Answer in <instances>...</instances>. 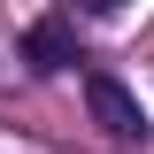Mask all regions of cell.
Returning a JSON list of instances; mask_svg holds the SVG:
<instances>
[{"label": "cell", "instance_id": "1", "mask_svg": "<svg viewBox=\"0 0 154 154\" xmlns=\"http://www.w3.org/2000/svg\"><path fill=\"white\" fill-rule=\"evenodd\" d=\"M85 108H93V123L116 139V146H146V108H139V93H131V85H116L108 69L85 77Z\"/></svg>", "mask_w": 154, "mask_h": 154}, {"label": "cell", "instance_id": "2", "mask_svg": "<svg viewBox=\"0 0 154 154\" xmlns=\"http://www.w3.org/2000/svg\"><path fill=\"white\" fill-rule=\"evenodd\" d=\"M23 69L31 77H54V69H69L77 62V23L69 16H38V23H23Z\"/></svg>", "mask_w": 154, "mask_h": 154}]
</instances>
